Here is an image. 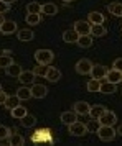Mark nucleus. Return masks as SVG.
Instances as JSON below:
<instances>
[{"label": "nucleus", "instance_id": "72a5a7b5", "mask_svg": "<svg viewBox=\"0 0 122 146\" xmlns=\"http://www.w3.org/2000/svg\"><path fill=\"white\" fill-rule=\"evenodd\" d=\"M86 89H88L89 92H99V89H101V82H99L97 79H91L88 82Z\"/></svg>", "mask_w": 122, "mask_h": 146}, {"label": "nucleus", "instance_id": "dca6fc26", "mask_svg": "<svg viewBox=\"0 0 122 146\" xmlns=\"http://www.w3.org/2000/svg\"><path fill=\"white\" fill-rule=\"evenodd\" d=\"M17 38H18L20 41H32L35 38V33L30 30V28H23V30H18Z\"/></svg>", "mask_w": 122, "mask_h": 146}, {"label": "nucleus", "instance_id": "9d476101", "mask_svg": "<svg viewBox=\"0 0 122 146\" xmlns=\"http://www.w3.org/2000/svg\"><path fill=\"white\" fill-rule=\"evenodd\" d=\"M106 79H107L109 82H112V84H119V82H122V72L112 67L111 71H107V74H106Z\"/></svg>", "mask_w": 122, "mask_h": 146}, {"label": "nucleus", "instance_id": "a878e982", "mask_svg": "<svg viewBox=\"0 0 122 146\" xmlns=\"http://www.w3.org/2000/svg\"><path fill=\"white\" fill-rule=\"evenodd\" d=\"M106 33H107V31H106V28L102 27V25H93V27H91V36H93V38H101V36H104Z\"/></svg>", "mask_w": 122, "mask_h": 146}, {"label": "nucleus", "instance_id": "e433bc0d", "mask_svg": "<svg viewBox=\"0 0 122 146\" xmlns=\"http://www.w3.org/2000/svg\"><path fill=\"white\" fill-rule=\"evenodd\" d=\"M8 10H10V3H5L3 0H0V13H7Z\"/></svg>", "mask_w": 122, "mask_h": 146}, {"label": "nucleus", "instance_id": "5701e85b", "mask_svg": "<svg viewBox=\"0 0 122 146\" xmlns=\"http://www.w3.org/2000/svg\"><path fill=\"white\" fill-rule=\"evenodd\" d=\"M78 38H79V35L76 33V30H66L64 33H63V40L66 41V43H78Z\"/></svg>", "mask_w": 122, "mask_h": 146}, {"label": "nucleus", "instance_id": "f704fd0d", "mask_svg": "<svg viewBox=\"0 0 122 146\" xmlns=\"http://www.w3.org/2000/svg\"><path fill=\"white\" fill-rule=\"evenodd\" d=\"M12 62H13V59H12V56H10V54H2V56H0V69L8 67Z\"/></svg>", "mask_w": 122, "mask_h": 146}, {"label": "nucleus", "instance_id": "423d86ee", "mask_svg": "<svg viewBox=\"0 0 122 146\" xmlns=\"http://www.w3.org/2000/svg\"><path fill=\"white\" fill-rule=\"evenodd\" d=\"M91 23L86 20H78L74 21V30H76V33L79 35V36H82V35H91Z\"/></svg>", "mask_w": 122, "mask_h": 146}, {"label": "nucleus", "instance_id": "b1692460", "mask_svg": "<svg viewBox=\"0 0 122 146\" xmlns=\"http://www.w3.org/2000/svg\"><path fill=\"white\" fill-rule=\"evenodd\" d=\"M17 97H18L20 100H30L32 99V89L27 87V86L20 87V89L17 90Z\"/></svg>", "mask_w": 122, "mask_h": 146}, {"label": "nucleus", "instance_id": "0eeeda50", "mask_svg": "<svg viewBox=\"0 0 122 146\" xmlns=\"http://www.w3.org/2000/svg\"><path fill=\"white\" fill-rule=\"evenodd\" d=\"M46 94H48L46 86H43V84H33L32 86V97L33 99H45Z\"/></svg>", "mask_w": 122, "mask_h": 146}, {"label": "nucleus", "instance_id": "f8f14e48", "mask_svg": "<svg viewBox=\"0 0 122 146\" xmlns=\"http://www.w3.org/2000/svg\"><path fill=\"white\" fill-rule=\"evenodd\" d=\"M73 107H74V112L78 113V115H89V108H91V105H89L88 102L78 100Z\"/></svg>", "mask_w": 122, "mask_h": 146}, {"label": "nucleus", "instance_id": "a19ab883", "mask_svg": "<svg viewBox=\"0 0 122 146\" xmlns=\"http://www.w3.org/2000/svg\"><path fill=\"white\" fill-rule=\"evenodd\" d=\"M117 133H119V135H121V136H122V125L119 126V128H117Z\"/></svg>", "mask_w": 122, "mask_h": 146}, {"label": "nucleus", "instance_id": "f257e3e1", "mask_svg": "<svg viewBox=\"0 0 122 146\" xmlns=\"http://www.w3.org/2000/svg\"><path fill=\"white\" fill-rule=\"evenodd\" d=\"M35 59L38 64H51V61L54 59V53L51 49H38L35 51Z\"/></svg>", "mask_w": 122, "mask_h": 146}, {"label": "nucleus", "instance_id": "6e6552de", "mask_svg": "<svg viewBox=\"0 0 122 146\" xmlns=\"http://www.w3.org/2000/svg\"><path fill=\"white\" fill-rule=\"evenodd\" d=\"M106 74H107V69L102 66V64H94L93 66V69H91V77L93 79H106Z\"/></svg>", "mask_w": 122, "mask_h": 146}, {"label": "nucleus", "instance_id": "473e14b6", "mask_svg": "<svg viewBox=\"0 0 122 146\" xmlns=\"http://www.w3.org/2000/svg\"><path fill=\"white\" fill-rule=\"evenodd\" d=\"M12 128H8V126H5L3 123H0V141H3V139H8V136L12 135Z\"/></svg>", "mask_w": 122, "mask_h": 146}, {"label": "nucleus", "instance_id": "4be33fe9", "mask_svg": "<svg viewBox=\"0 0 122 146\" xmlns=\"http://www.w3.org/2000/svg\"><path fill=\"white\" fill-rule=\"evenodd\" d=\"M76 44L79 48H84V49H86V48H91L93 46V36H91V35H82V36L78 38V43H76Z\"/></svg>", "mask_w": 122, "mask_h": 146}, {"label": "nucleus", "instance_id": "7c9ffc66", "mask_svg": "<svg viewBox=\"0 0 122 146\" xmlns=\"http://www.w3.org/2000/svg\"><path fill=\"white\" fill-rule=\"evenodd\" d=\"M107 10L115 17H122V3H109Z\"/></svg>", "mask_w": 122, "mask_h": 146}, {"label": "nucleus", "instance_id": "2eb2a0df", "mask_svg": "<svg viewBox=\"0 0 122 146\" xmlns=\"http://www.w3.org/2000/svg\"><path fill=\"white\" fill-rule=\"evenodd\" d=\"M7 141H8V145H10V146H21L23 143H25V138H23L21 135H18V133H17V130H13V131H12V135L8 136Z\"/></svg>", "mask_w": 122, "mask_h": 146}, {"label": "nucleus", "instance_id": "9b49d317", "mask_svg": "<svg viewBox=\"0 0 122 146\" xmlns=\"http://www.w3.org/2000/svg\"><path fill=\"white\" fill-rule=\"evenodd\" d=\"M78 121V113L76 112H63L61 113V123L63 125H71V123H74Z\"/></svg>", "mask_w": 122, "mask_h": 146}, {"label": "nucleus", "instance_id": "c03bdc74", "mask_svg": "<svg viewBox=\"0 0 122 146\" xmlns=\"http://www.w3.org/2000/svg\"><path fill=\"white\" fill-rule=\"evenodd\" d=\"M64 2H73V0H64Z\"/></svg>", "mask_w": 122, "mask_h": 146}, {"label": "nucleus", "instance_id": "1a4fd4ad", "mask_svg": "<svg viewBox=\"0 0 122 146\" xmlns=\"http://www.w3.org/2000/svg\"><path fill=\"white\" fill-rule=\"evenodd\" d=\"M17 21H13V20H5L3 21V25L0 27V31H2V35H12V33H15L17 31Z\"/></svg>", "mask_w": 122, "mask_h": 146}, {"label": "nucleus", "instance_id": "bb28decb", "mask_svg": "<svg viewBox=\"0 0 122 146\" xmlns=\"http://www.w3.org/2000/svg\"><path fill=\"white\" fill-rule=\"evenodd\" d=\"M20 123H21V126H25V128H32V126H35L36 125V118H35L33 115H25L23 118H20Z\"/></svg>", "mask_w": 122, "mask_h": 146}, {"label": "nucleus", "instance_id": "ea45409f", "mask_svg": "<svg viewBox=\"0 0 122 146\" xmlns=\"http://www.w3.org/2000/svg\"><path fill=\"white\" fill-rule=\"evenodd\" d=\"M3 21H5V18H3V13H0V27L3 25Z\"/></svg>", "mask_w": 122, "mask_h": 146}, {"label": "nucleus", "instance_id": "2f4dec72", "mask_svg": "<svg viewBox=\"0 0 122 146\" xmlns=\"http://www.w3.org/2000/svg\"><path fill=\"white\" fill-rule=\"evenodd\" d=\"M41 3H38V2H30L27 5V12L28 13H41Z\"/></svg>", "mask_w": 122, "mask_h": 146}, {"label": "nucleus", "instance_id": "39448f33", "mask_svg": "<svg viewBox=\"0 0 122 146\" xmlns=\"http://www.w3.org/2000/svg\"><path fill=\"white\" fill-rule=\"evenodd\" d=\"M99 123L101 125H109V126H114L115 121H117V115H115L112 110H106V112L102 113L101 117H99Z\"/></svg>", "mask_w": 122, "mask_h": 146}, {"label": "nucleus", "instance_id": "79ce46f5", "mask_svg": "<svg viewBox=\"0 0 122 146\" xmlns=\"http://www.w3.org/2000/svg\"><path fill=\"white\" fill-rule=\"evenodd\" d=\"M3 2H5V3H13L15 0H3Z\"/></svg>", "mask_w": 122, "mask_h": 146}, {"label": "nucleus", "instance_id": "cd10ccee", "mask_svg": "<svg viewBox=\"0 0 122 146\" xmlns=\"http://www.w3.org/2000/svg\"><path fill=\"white\" fill-rule=\"evenodd\" d=\"M10 113H12V117H13V118H23L28 112H27V108H25V107L17 105L15 108H12V110H10Z\"/></svg>", "mask_w": 122, "mask_h": 146}, {"label": "nucleus", "instance_id": "f3484780", "mask_svg": "<svg viewBox=\"0 0 122 146\" xmlns=\"http://www.w3.org/2000/svg\"><path fill=\"white\" fill-rule=\"evenodd\" d=\"M88 21L91 25H102L104 23V15L101 12H91L88 15Z\"/></svg>", "mask_w": 122, "mask_h": 146}, {"label": "nucleus", "instance_id": "ddd939ff", "mask_svg": "<svg viewBox=\"0 0 122 146\" xmlns=\"http://www.w3.org/2000/svg\"><path fill=\"white\" fill-rule=\"evenodd\" d=\"M35 72L33 71H21V74L18 76V80H20L23 86H27V84H33V80H35Z\"/></svg>", "mask_w": 122, "mask_h": 146}, {"label": "nucleus", "instance_id": "393cba45", "mask_svg": "<svg viewBox=\"0 0 122 146\" xmlns=\"http://www.w3.org/2000/svg\"><path fill=\"white\" fill-rule=\"evenodd\" d=\"M17 105H20V99L17 97V94H15V95H8L7 100H5V104H3V107H5V108H8V110L15 108Z\"/></svg>", "mask_w": 122, "mask_h": 146}, {"label": "nucleus", "instance_id": "f03ea898", "mask_svg": "<svg viewBox=\"0 0 122 146\" xmlns=\"http://www.w3.org/2000/svg\"><path fill=\"white\" fill-rule=\"evenodd\" d=\"M115 133H117V130H114V126L101 125L99 130H97V136H99L101 141H112L115 138Z\"/></svg>", "mask_w": 122, "mask_h": 146}, {"label": "nucleus", "instance_id": "412c9836", "mask_svg": "<svg viewBox=\"0 0 122 146\" xmlns=\"http://www.w3.org/2000/svg\"><path fill=\"white\" fill-rule=\"evenodd\" d=\"M106 110H107V108H106L104 105H93L91 108H89V117L94 118V120H97L102 113L106 112Z\"/></svg>", "mask_w": 122, "mask_h": 146}, {"label": "nucleus", "instance_id": "7ed1b4c3", "mask_svg": "<svg viewBox=\"0 0 122 146\" xmlns=\"http://www.w3.org/2000/svg\"><path fill=\"white\" fill-rule=\"evenodd\" d=\"M93 62L88 59V58H82V59H79L78 62H76V72L81 74V76H88V74H91V69H93Z\"/></svg>", "mask_w": 122, "mask_h": 146}, {"label": "nucleus", "instance_id": "c85d7f7f", "mask_svg": "<svg viewBox=\"0 0 122 146\" xmlns=\"http://www.w3.org/2000/svg\"><path fill=\"white\" fill-rule=\"evenodd\" d=\"M48 69H50L48 64H38V66L33 67V72H35V76H38V77H46Z\"/></svg>", "mask_w": 122, "mask_h": 146}, {"label": "nucleus", "instance_id": "4c0bfd02", "mask_svg": "<svg viewBox=\"0 0 122 146\" xmlns=\"http://www.w3.org/2000/svg\"><path fill=\"white\" fill-rule=\"evenodd\" d=\"M112 66H114V69H117V71H121L122 72V58H117V59L114 61Z\"/></svg>", "mask_w": 122, "mask_h": 146}, {"label": "nucleus", "instance_id": "a211bd4d", "mask_svg": "<svg viewBox=\"0 0 122 146\" xmlns=\"http://www.w3.org/2000/svg\"><path fill=\"white\" fill-rule=\"evenodd\" d=\"M45 79H48L50 82H58V80L61 79V71H60V69H56V67L50 66V69H48L46 77H45Z\"/></svg>", "mask_w": 122, "mask_h": 146}, {"label": "nucleus", "instance_id": "c9c22d12", "mask_svg": "<svg viewBox=\"0 0 122 146\" xmlns=\"http://www.w3.org/2000/svg\"><path fill=\"white\" fill-rule=\"evenodd\" d=\"M86 126H88V131L91 133H97V130H99V126H101V123H99V120H94V118H91L86 123Z\"/></svg>", "mask_w": 122, "mask_h": 146}, {"label": "nucleus", "instance_id": "aec40b11", "mask_svg": "<svg viewBox=\"0 0 122 146\" xmlns=\"http://www.w3.org/2000/svg\"><path fill=\"white\" fill-rule=\"evenodd\" d=\"M41 13L48 15V17H54V15L58 13V7L51 3V2H48V3H43V7H41Z\"/></svg>", "mask_w": 122, "mask_h": 146}, {"label": "nucleus", "instance_id": "37998d69", "mask_svg": "<svg viewBox=\"0 0 122 146\" xmlns=\"http://www.w3.org/2000/svg\"><path fill=\"white\" fill-rule=\"evenodd\" d=\"M0 92H3V89H2V86H0Z\"/></svg>", "mask_w": 122, "mask_h": 146}, {"label": "nucleus", "instance_id": "6ab92c4d", "mask_svg": "<svg viewBox=\"0 0 122 146\" xmlns=\"http://www.w3.org/2000/svg\"><path fill=\"white\" fill-rule=\"evenodd\" d=\"M117 84H112V82H109V80H106V82H102L101 84V89H99V92L102 94H107V95H111V94H115L117 92Z\"/></svg>", "mask_w": 122, "mask_h": 146}, {"label": "nucleus", "instance_id": "58836bf2", "mask_svg": "<svg viewBox=\"0 0 122 146\" xmlns=\"http://www.w3.org/2000/svg\"><path fill=\"white\" fill-rule=\"evenodd\" d=\"M7 94L5 92H0V105H3V104H5V100H7Z\"/></svg>", "mask_w": 122, "mask_h": 146}, {"label": "nucleus", "instance_id": "4468645a", "mask_svg": "<svg viewBox=\"0 0 122 146\" xmlns=\"http://www.w3.org/2000/svg\"><path fill=\"white\" fill-rule=\"evenodd\" d=\"M21 71H23L21 66L20 64H17V62H12L8 67H5V74L10 76V77H17V79H18V76L21 74Z\"/></svg>", "mask_w": 122, "mask_h": 146}, {"label": "nucleus", "instance_id": "c756f323", "mask_svg": "<svg viewBox=\"0 0 122 146\" xmlns=\"http://www.w3.org/2000/svg\"><path fill=\"white\" fill-rule=\"evenodd\" d=\"M40 20H41V13H27V17H25V21L30 27L32 25H38Z\"/></svg>", "mask_w": 122, "mask_h": 146}, {"label": "nucleus", "instance_id": "20e7f679", "mask_svg": "<svg viewBox=\"0 0 122 146\" xmlns=\"http://www.w3.org/2000/svg\"><path fill=\"white\" fill-rule=\"evenodd\" d=\"M68 128H69V135L71 136H84L88 133L86 123H81V121H74V123L68 125Z\"/></svg>", "mask_w": 122, "mask_h": 146}]
</instances>
